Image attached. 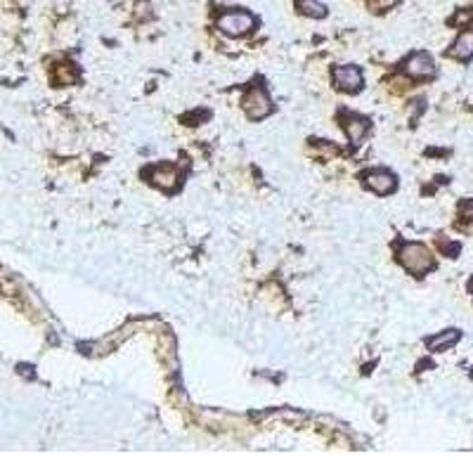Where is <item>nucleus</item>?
<instances>
[{"label":"nucleus","mask_w":473,"mask_h":473,"mask_svg":"<svg viewBox=\"0 0 473 473\" xmlns=\"http://www.w3.org/2000/svg\"><path fill=\"white\" fill-rule=\"evenodd\" d=\"M450 55L454 59H471L473 57V31H464V34H459V38L454 41V45L450 50Z\"/></svg>","instance_id":"obj_10"},{"label":"nucleus","mask_w":473,"mask_h":473,"mask_svg":"<svg viewBox=\"0 0 473 473\" xmlns=\"http://www.w3.org/2000/svg\"><path fill=\"white\" fill-rule=\"evenodd\" d=\"M397 260H400V265L404 267L407 272H412V275H426L428 270H433L435 267V258L433 253L428 251L424 244H404L400 251H397Z\"/></svg>","instance_id":"obj_1"},{"label":"nucleus","mask_w":473,"mask_h":473,"mask_svg":"<svg viewBox=\"0 0 473 473\" xmlns=\"http://www.w3.org/2000/svg\"><path fill=\"white\" fill-rule=\"evenodd\" d=\"M332 78H334V85H336V88L344 90V92H351V95H355V92H360V90H362V85H365L362 71H360V66H355V64H348V66H334Z\"/></svg>","instance_id":"obj_4"},{"label":"nucleus","mask_w":473,"mask_h":473,"mask_svg":"<svg viewBox=\"0 0 473 473\" xmlns=\"http://www.w3.org/2000/svg\"><path fill=\"white\" fill-rule=\"evenodd\" d=\"M459 339H462V332H457V329H447V332H440L438 336L426 339V348L431 353H445V351H450L452 346H457Z\"/></svg>","instance_id":"obj_7"},{"label":"nucleus","mask_w":473,"mask_h":473,"mask_svg":"<svg viewBox=\"0 0 473 473\" xmlns=\"http://www.w3.org/2000/svg\"><path fill=\"white\" fill-rule=\"evenodd\" d=\"M404 73L412 78H431L435 73L433 57L428 52H414L404 62Z\"/></svg>","instance_id":"obj_5"},{"label":"nucleus","mask_w":473,"mask_h":473,"mask_svg":"<svg viewBox=\"0 0 473 473\" xmlns=\"http://www.w3.org/2000/svg\"><path fill=\"white\" fill-rule=\"evenodd\" d=\"M344 130H346L348 138H351V142H355V145H358V142L365 138L367 130H369V121H367L365 116H358V114H346V118H344Z\"/></svg>","instance_id":"obj_9"},{"label":"nucleus","mask_w":473,"mask_h":473,"mask_svg":"<svg viewBox=\"0 0 473 473\" xmlns=\"http://www.w3.org/2000/svg\"><path fill=\"white\" fill-rule=\"evenodd\" d=\"M471 376H473V369H471Z\"/></svg>","instance_id":"obj_16"},{"label":"nucleus","mask_w":473,"mask_h":473,"mask_svg":"<svg viewBox=\"0 0 473 473\" xmlns=\"http://www.w3.org/2000/svg\"><path fill=\"white\" fill-rule=\"evenodd\" d=\"M471 22H473V10H462L450 20V24H454V27H464V24H471Z\"/></svg>","instance_id":"obj_14"},{"label":"nucleus","mask_w":473,"mask_h":473,"mask_svg":"<svg viewBox=\"0 0 473 473\" xmlns=\"http://www.w3.org/2000/svg\"><path fill=\"white\" fill-rule=\"evenodd\" d=\"M296 10L313 20H325L327 17V5H322L320 0H296Z\"/></svg>","instance_id":"obj_11"},{"label":"nucleus","mask_w":473,"mask_h":473,"mask_svg":"<svg viewBox=\"0 0 473 473\" xmlns=\"http://www.w3.org/2000/svg\"><path fill=\"white\" fill-rule=\"evenodd\" d=\"M402 0H367V8H369L374 15H381V12L393 10L395 5H400Z\"/></svg>","instance_id":"obj_12"},{"label":"nucleus","mask_w":473,"mask_h":473,"mask_svg":"<svg viewBox=\"0 0 473 473\" xmlns=\"http://www.w3.org/2000/svg\"><path fill=\"white\" fill-rule=\"evenodd\" d=\"M469 289H471V294H473V279H471V286H469Z\"/></svg>","instance_id":"obj_15"},{"label":"nucleus","mask_w":473,"mask_h":473,"mask_svg":"<svg viewBox=\"0 0 473 473\" xmlns=\"http://www.w3.org/2000/svg\"><path fill=\"white\" fill-rule=\"evenodd\" d=\"M241 107H244L246 116L251 118V121H263L265 116H270L272 111V102L270 97H267V92L263 88H251L241 99Z\"/></svg>","instance_id":"obj_3"},{"label":"nucleus","mask_w":473,"mask_h":473,"mask_svg":"<svg viewBox=\"0 0 473 473\" xmlns=\"http://www.w3.org/2000/svg\"><path fill=\"white\" fill-rule=\"evenodd\" d=\"M216 27L223 31L225 36H232V38H239V36L248 34L253 27H256V20H253L248 12L236 10V12H225V15L218 17Z\"/></svg>","instance_id":"obj_2"},{"label":"nucleus","mask_w":473,"mask_h":473,"mask_svg":"<svg viewBox=\"0 0 473 473\" xmlns=\"http://www.w3.org/2000/svg\"><path fill=\"white\" fill-rule=\"evenodd\" d=\"M152 183L157 185V188L166 190V192L176 190L178 185H180L178 168H173V166H159V168H154V171H152Z\"/></svg>","instance_id":"obj_8"},{"label":"nucleus","mask_w":473,"mask_h":473,"mask_svg":"<svg viewBox=\"0 0 473 473\" xmlns=\"http://www.w3.org/2000/svg\"><path fill=\"white\" fill-rule=\"evenodd\" d=\"M55 83H62V85L76 83V71H73L71 66H59V69H57V80H55Z\"/></svg>","instance_id":"obj_13"},{"label":"nucleus","mask_w":473,"mask_h":473,"mask_svg":"<svg viewBox=\"0 0 473 473\" xmlns=\"http://www.w3.org/2000/svg\"><path fill=\"white\" fill-rule=\"evenodd\" d=\"M362 180L367 188L372 192H376V195H390V192H395V188H397V180L393 173L381 171V168H379V171H367Z\"/></svg>","instance_id":"obj_6"}]
</instances>
